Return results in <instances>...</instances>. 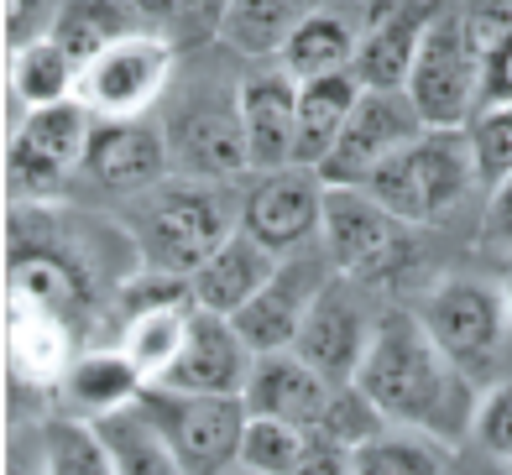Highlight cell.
<instances>
[{
  "mask_svg": "<svg viewBox=\"0 0 512 475\" xmlns=\"http://www.w3.org/2000/svg\"><path fill=\"white\" fill-rule=\"evenodd\" d=\"M126 6L142 27H173V21L183 16V0H126Z\"/></svg>",
  "mask_w": 512,
  "mask_h": 475,
  "instance_id": "40",
  "label": "cell"
},
{
  "mask_svg": "<svg viewBox=\"0 0 512 475\" xmlns=\"http://www.w3.org/2000/svg\"><path fill=\"white\" fill-rule=\"evenodd\" d=\"M241 126L251 173L293 168L298 157V79L293 74H251L241 79Z\"/></svg>",
  "mask_w": 512,
  "mask_h": 475,
  "instance_id": "17",
  "label": "cell"
},
{
  "mask_svg": "<svg viewBox=\"0 0 512 475\" xmlns=\"http://www.w3.org/2000/svg\"><path fill=\"white\" fill-rule=\"evenodd\" d=\"M152 382L142 376V366L131 361L121 345H95V350H79L74 366L63 376V397L84 423H100L121 408H136Z\"/></svg>",
  "mask_w": 512,
  "mask_h": 475,
  "instance_id": "21",
  "label": "cell"
},
{
  "mask_svg": "<svg viewBox=\"0 0 512 475\" xmlns=\"http://www.w3.org/2000/svg\"><path fill=\"white\" fill-rule=\"evenodd\" d=\"M277 267H283V256L267 251L262 241H251L246 230H236V235H230V241L189 277L194 308H204V314H220V319H236L241 308L272 282Z\"/></svg>",
  "mask_w": 512,
  "mask_h": 475,
  "instance_id": "19",
  "label": "cell"
},
{
  "mask_svg": "<svg viewBox=\"0 0 512 475\" xmlns=\"http://www.w3.org/2000/svg\"><path fill=\"white\" fill-rule=\"evenodd\" d=\"M79 178L95 188V194H115V199L152 194L157 183L173 178V152H168L162 121H147V115H131V121H95Z\"/></svg>",
  "mask_w": 512,
  "mask_h": 475,
  "instance_id": "13",
  "label": "cell"
},
{
  "mask_svg": "<svg viewBox=\"0 0 512 475\" xmlns=\"http://www.w3.org/2000/svg\"><path fill=\"white\" fill-rule=\"evenodd\" d=\"M434 345L471 376V382H512L502 371V355L512 345V314H507V293L492 288L481 277H450L429 288L413 308Z\"/></svg>",
  "mask_w": 512,
  "mask_h": 475,
  "instance_id": "4",
  "label": "cell"
},
{
  "mask_svg": "<svg viewBox=\"0 0 512 475\" xmlns=\"http://www.w3.org/2000/svg\"><path fill=\"white\" fill-rule=\"evenodd\" d=\"M481 241L492 251H512V178L492 194V204H486V225H481Z\"/></svg>",
  "mask_w": 512,
  "mask_h": 475,
  "instance_id": "39",
  "label": "cell"
},
{
  "mask_svg": "<svg viewBox=\"0 0 512 475\" xmlns=\"http://www.w3.org/2000/svg\"><path fill=\"white\" fill-rule=\"evenodd\" d=\"M236 475H251V470H236Z\"/></svg>",
  "mask_w": 512,
  "mask_h": 475,
  "instance_id": "43",
  "label": "cell"
},
{
  "mask_svg": "<svg viewBox=\"0 0 512 475\" xmlns=\"http://www.w3.org/2000/svg\"><path fill=\"white\" fill-rule=\"evenodd\" d=\"M42 475H115L105 444L95 434V423H74V418H53L42 429Z\"/></svg>",
  "mask_w": 512,
  "mask_h": 475,
  "instance_id": "31",
  "label": "cell"
},
{
  "mask_svg": "<svg viewBox=\"0 0 512 475\" xmlns=\"http://www.w3.org/2000/svg\"><path fill=\"white\" fill-rule=\"evenodd\" d=\"M335 277V261L324 256V246H309V251H293L283 256V267L272 272V282L256 293L246 308L230 324L241 329V340L256 350V355H277V350H293L298 329H304L314 298L330 288Z\"/></svg>",
  "mask_w": 512,
  "mask_h": 475,
  "instance_id": "14",
  "label": "cell"
},
{
  "mask_svg": "<svg viewBox=\"0 0 512 475\" xmlns=\"http://www.w3.org/2000/svg\"><path fill=\"white\" fill-rule=\"evenodd\" d=\"M356 53H361V37L351 32V21L335 11H309L277 58H283V74L309 84V79H330V74L356 68Z\"/></svg>",
  "mask_w": 512,
  "mask_h": 475,
  "instance_id": "25",
  "label": "cell"
},
{
  "mask_svg": "<svg viewBox=\"0 0 512 475\" xmlns=\"http://www.w3.org/2000/svg\"><path fill=\"white\" fill-rule=\"evenodd\" d=\"M136 27H142V21L131 16L126 0H63V11L53 21V37L48 42H58L63 53L74 58L79 79H84L115 42L136 37Z\"/></svg>",
  "mask_w": 512,
  "mask_h": 475,
  "instance_id": "24",
  "label": "cell"
},
{
  "mask_svg": "<svg viewBox=\"0 0 512 475\" xmlns=\"http://www.w3.org/2000/svg\"><path fill=\"white\" fill-rule=\"evenodd\" d=\"M168 74H173V47L152 32H136L115 42L79 79V89L84 105L100 110L105 121H131V115H147V105H157V94L168 89Z\"/></svg>",
  "mask_w": 512,
  "mask_h": 475,
  "instance_id": "15",
  "label": "cell"
},
{
  "mask_svg": "<svg viewBox=\"0 0 512 475\" xmlns=\"http://www.w3.org/2000/svg\"><path fill=\"white\" fill-rule=\"evenodd\" d=\"M356 387L377 402V413L392 429H413V434L445 439V444H460L465 434H476L481 387L434 345L424 319L403 303L382 308L377 340L366 350Z\"/></svg>",
  "mask_w": 512,
  "mask_h": 475,
  "instance_id": "1",
  "label": "cell"
},
{
  "mask_svg": "<svg viewBox=\"0 0 512 475\" xmlns=\"http://www.w3.org/2000/svg\"><path fill=\"white\" fill-rule=\"evenodd\" d=\"M335 387L293 350H277V355H256V371H251V387H246V408L256 418H283L293 429L314 434L324 408H330Z\"/></svg>",
  "mask_w": 512,
  "mask_h": 475,
  "instance_id": "18",
  "label": "cell"
},
{
  "mask_svg": "<svg viewBox=\"0 0 512 475\" xmlns=\"http://www.w3.org/2000/svg\"><path fill=\"white\" fill-rule=\"evenodd\" d=\"M304 0H230L225 16V42L241 53H283V42L304 21Z\"/></svg>",
  "mask_w": 512,
  "mask_h": 475,
  "instance_id": "29",
  "label": "cell"
},
{
  "mask_svg": "<svg viewBox=\"0 0 512 475\" xmlns=\"http://www.w3.org/2000/svg\"><path fill=\"white\" fill-rule=\"evenodd\" d=\"M189 324H194V303H178V308H157V314H142L131 319L121 335H115V345H121L136 366H142L147 382H162L168 376V366L178 361L183 340H189Z\"/></svg>",
  "mask_w": 512,
  "mask_h": 475,
  "instance_id": "27",
  "label": "cell"
},
{
  "mask_svg": "<svg viewBox=\"0 0 512 475\" xmlns=\"http://www.w3.org/2000/svg\"><path fill=\"white\" fill-rule=\"evenodd\" d=\"M408 235H413V225H403L398 215H387L366 188H324L319 246H324V256L335 261L340 277L377 282L387 272H398L403 256H408Z\"/></svg>",
  "mask_w": 512,
  "mask_h": 475,
  "instance_id": "10",
  "label": "cell"
},
{
  "mask_svg": "<svg viewBox=\"0 0 512 475\" xmlns=\"http://www.w3.org/2000/svg\"><path fill=\"white\" fill-rule=\"evenodd\" d=\"M351 465H356V475H445L439 444L413 429H387L371 444L351 449Z\"/></svg>",
  "mask_w": 512,
  "mask_h": 475,
  "instance_id": "30",
  "label": "cell"
},
{
  "mask_svg": "<svg viewBox=\"0 0 512 475\" xmlns=\"http://www.w3.org/2000/svg\"><path fill=\"white\" fill-rule=\"evenodd\" d=\"M465 141H471V162H476V178L486 194L512 178V105L502 110H481L471 126H465Z\"/></svg>",
  "mask_w": 512,
  "mask_h": 475,
  "instance_id": "34",
  "label": "cell"
},
{
  "mask_svg": "<svg viewBox=\"0 0 512 475\" xmlns=\"http://www.w3.org/2000/svg\"><path fill=\"white\" fill-rule=\"evenodd\" d=\"M366 293H371V282H356V277L335 272L330 288L314 298L304 329H298V340H293V355H304L330 387H351L361 376V366H366L371 340H377L382 308L371 303Z\"/></svg>",
  "mask_w": 512,
  "mask_h": 475,
  "instance_id": "9",
  "label": "cell"
},
{
  "mask_svg": "<svg viewBox=\"0 0 512 475\" xmlns=\"http://www.w3.org/2000/svg\"><path fill=\"white\" fill-rule=\"evenodd\" d=\"M162 444L173 449L183 475H236L241 470V439L251 408L246 397H199V392H173V387H147L136 402Z\"/></svg>",
  "mask_w": 512,
  "mask_h": 475,
  "instance_id": "6",
  "label": "cell"
},
{
  "mask_svg": "<svg viewBox=\"0 0 512 475\" xmlns=\"http://www.w3.org/2000/svg\"><path fill=\"white\" fill-rule=\"evenodd\" d=\"M241 230L277 256L319 246L324 230V178L309 168L256 173L241 194Z\"/></svg>",
  "mask_w": 512,
  "mask_h": 475,
  "instance_id": "12",
  "label": "cell"
},
{
  "mask_svg": "<svg viewBox=\"0 0 512 475\" xmlns=\"http://www.w3.org/2000/svg\"><path fill=\"white\" fill-rule=\"evenodd\" d=\"M361 94H366V84L356 79V68L298 84V157H293V168L319 173L330 162V152L340 147V136L361 105Z\"/></svg>",
  "mask_w": 512,
  "mask_h": 475,
  "instance_id": "22",
  "label": "cell"
},
{
  "mask_svg": "<svg viewBox=\"0 0 512 475\" xmlns=\"http://www.w3.org/2000/svg\"><path fill=\"white\" fill-rule=\"evenodd\" d=\"M95 434L105 444L115 475H183V465L173 460V449L162 444V434L152 429V418L142 408H121V413L100 418Z\"/></svg>",
  "mask_w": 512,
  "mask_h": 475,
  "instance_id": "26",
  "label": "cell"
},
{
  "mask_svg": "<svg viewBox=\"0 0 512 475\" xmlns=\"http://www.w3.org/2000/svg\"><path fill=\"white\" fill-rule=\"evenodd\" d=\"M251 371H256V350L241 340V329L220 314L194 308L189 340H183L178 361L168 366V376L157 387L199 392V397H246Z\"/></svg>",
  "mask_w": 512,
  "mask_h": 475,
  "instance_id": "16",
  "label": "cell"
},
{
  "mask_svg": "<svg viewBox=\"0 0 512 475\" xmlns=\"http://www.w3.org/2000/svg\"><path fill=\"white\" fill-rule=\"evenodd\" d=\"M424 131L429 126H424V115H418L408 89H366L351 126L340 136V147L319 168L324 188H361L382 162H392L403 147H413Z\"/></svg>",
  "mask_w": 512,
  "mask_h": 475,
  "instance_id": "11",
  "label": "cell"
},
{
  "mask_svg": "<svg viewBox=\"0 0 512 475\" xmlns=\"http://www.w3.org/2000/svg\"><path fill=\"white\" fill-rule=\"evenodd\" d=\"M309 449V434L293 429L283 418H256L246 423V439H241V470L251 475H293L298 460Z\"/></svg>",
  "mask_w": 512,
  "mask_h": 475,
  "instance_id": "32",
  "label": "cell"
},
{
  "mask_svg": "<svg viewBox=\"0 0 512 475\" xmlns=\"http://www.w3.org/2000/svg\"><path fill=\"white\" fill-rule=\"evenodd\" d=\"M178 178L199 183H230L251 173L246 157V126H241V84L236 89H194L168 105L162 115Z\"/></svg>",
  "mask_w": 512,
  "mask_h": 475,
  "instance_id": "8",
  "label": "cell"
},
{
  "mask_svg": "<svg viewBox=\"0 0 512 475\" xmlns=\"http://www.w3.org/2000/svg\"><path fill=\"white\" fill-rule=\"evenodd\" d=\"M502 105H512V27L481 53V110H502Z\"/></svg>",
  "mask_w": 512,
  "mask_h": 475,
  "instance_id": "37",
  "label": "cell"
},
{
  "mask_svg": "<svg viewBox=\"0 0 512 475\" xmlns=\"http://www.w3.org/2000/svg\"><path fill=\"white\" fill-rule=\"evenodd\" d=\"M502 293H507V314H512V261H507V277H502Z\"/></svg>",
  "mask_w": 512,
  "mask_h": 475,
  "instance_id": "41",
  "label": "cell"
},
{
  "mask_svg": "<svg viewBox=\"0 0 512 475\" xmlns=\"http://www.w3.org/2000/svg\"><path fill=\"white\" fill-rule=\"evenodd\" d=\"M361 188L403 225H434V220H450L465 204V194L481 188V178L465 131H424L413 147L382 162Z\"/></svg>",
  "mask_w": 512,
  "mask_h": 475,
  "instance_id": "3",
  "label": "cell"
},
{
  "mask_svg": "<svg viewBox=\"0 0 512 475\" xmlns=\"http://www.w3.org/2000/svg\"><path fill=\"white\" fill-rule=\"evenodd\" d=\"M115 220L126 225V235L142 251V267L194 277L241 230V194H230L225 183H199L173 173L152 194L126 199Z\"/></svg>",
  "mask_w": 512,
  "mask_h": 475,
  "instance_id": "2",
  "label": "cell"
},
{
  "mask_svg": "<svg viewBox=\"0 0 512 475\" xmlns=\"http://www.w3.org/2000/svg\"><path fill=\"white\" fill-rule=\"evenodd\" d=\"M58 11H63V0H6V47L21 53L32 42H48Z\"/></svg>",
  "mask_w": 512,
  "mask_h": 475,
  "instance_id": "36",
  "label": "cell"
},
{
  "mask_svg": "<svg viewBox=\"0 0 512 475\" xmlns=\"http://www.w3.org/2000/svg\"><path fill=\"white\" fill-rule=\"evenodd\" d=\"M6 350L11 371L32 387H63L68 366H74V329L42 303L11 293L6 298Z\"/></svg>",
  "mask_w": 512,
  "mask_h": 475,
  "instance_id": "20",
  "label": "cell"
},
{
  "mask_svg": "<svg viewBox=\"0 0 512 475\" xmlns=\"http://www.w3.org/2000/svg\"><path fill=\"white\" fill-rule=\"evenodd\" d=\"M429 16H434V6H413V11L403 6V11L382 16L377 27L361 37L356 79L366 89H408L418 47H424V32H429Z\"/></svg>",
  "mask_w": 512,
  "mask_h": 475,
  "instance_id": "23",
  "label": "cell"
},
{
  "mask_svg": "<svg viewBox=\"0 0 512 475\" xmlns=\"http://www.w3.org/2000/svg\"><path fill=\"white\" fill-rule=\"evenodd\" d=\"M502 475H512V465H507V470H502Z\"/></svg>",
  "mask_w": 512,
  "mask_h": 475,
  "instance_id": "42",
  "label": "cell"
},
{
  "mask_svg": "<svg viewBox=\"0 0 512 475\" xmlns=\"http://www.w3.org/2000/svg\"><path fill=\"white\" fill-rule=\"evenodd\" d=\"M89 136H95V110L84 100H63L48 110H27L21 131L6 147V188L16 204H58L74 188Z\"/></svg>",
  "mask_w": 512,
  "mask_h": 475,
  "instance_id": "7",
  "label": "cell"
},
{
  "mask_svg": "<svg viewBox=\"0 0 512 475\" xmlns=\"http://www.w3.org/2000/svg\"><path fill=\"white\" fill-rule=\"evenodd\" d=\"M74 84H79V68H74V58H68L58 42H32V47H21V53L11 58V94L27 110L63 105Z\"/></svg>",
  "mask_w": 512,
  "mask_h": 475,
  "instance_id": "28",
  "label": "cell"
},
{
  "mask_svg": "<svg viewBox=\"0 0 512 475\" xmlns=\"http://www.w3.org/2000/svg\"><path fill=\"white\" fill-rule=\"evenodd\" d=\"M293 475H356V465H351V449L345 444H330V439L309 434V449H304V460H298Z\"/></svg>",
  "mask_w": 512,
  "mask_h": 475,
  "instance_id": "38",
  "label": "cell"
},
{
  "mask_svg": "<svg viewBox=\"0 0 512 475\" xmlns=\"http://www.w3.org/2000/svg\"><path fill=\"white\" fill-rule=\"evenodd\" d=\"M392 423L377 413V402H371L356 382L351 387H335V397H330V408H324V418H319V439H330V444H345V449H361V444H371L377 434H387Z\"/></svg>",
  "mask_w": 512,
  "mask_h": 475,
  "instance_id": "33",
  "label": "cell"
},
{
  "mask_svg": "<svg viewBox=\"0 0 512 475\" xmlns=\"http://www.w3.org/2000/svg\"><path fill=\"white\" fill-rule=\"evenodd\" d=\"M476 444L492 460L512 465V382H497L481 392V413H476Z\"/></svg>",
  "mask_w": 512,
  "mask_h": 475,
  "instance_id": "35",
  "label": "cell"
},
{
  "mask_svg": "<svg viewBox=\"0 0 512 475\" xmlns=\"http://www.w3.org/2000/svg\"><path fill=\"white\" fill-rule=\"evenodd\" d=\"M408 94L429 131H465L481 110V42L465 6H434Z\"/></svg>",
  "mask_w": 512,
  "mask_h": 475,
  "instance_id": "5",
  "label": "cell"
}]
</instances>
